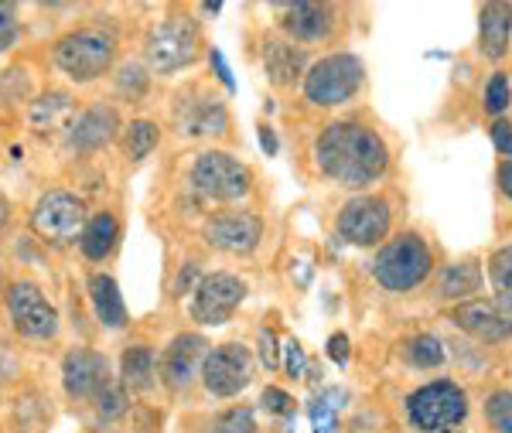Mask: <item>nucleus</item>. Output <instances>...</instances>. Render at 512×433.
<instances>
[{
	"label": "nucleus",
	"mask_w": 512,
	"mask_h": 433,
	"mask_svg": "<svg viewBox=\"0 0 512 433\" xmlns=\"http://www.w3.org/2000/svg\"><path fill=\"white\" fill-rule=\"evenodd\" d=\"M489 280L499 301H512V243L495 249L489 260Z\"/></svg>",
	"instance_id": "nucleus-29"
},
{
	"label": "nucleus",
	"mask_w": 512,
	"mask_h": 433,
	"mask_svg": "<svg viewBox=\"0 0 512 433\" xmlns=\"http://www.w3.org/2000/svg\"><path fill=\"white\" fill-rule=\"evenodd\" d=\"M260 403H263V410H270V413H277V416H291L294 413V399L287 396L284 389H277V386L263 389Z\"/></svg>",
	"instance_id": "nucleus-35"
},
{
	"label": "nucleus",
	"mask_w": 512,
	"mask_h": 433,
	"mask_svg": "<svg viewBox=\"0 0 512 433\" xmlns=\"http://www.w3.org/2000/svg\"><path fill=\"white\" fill-rule=\"evenodd\" d=\"M209 433H256V416L250 406H233L209 423Z\"/></svg>",
	"instance_id": "nucleus-30"
},
{
	"label": "nucleus",
	"mask_w": 512,
	"mask_h": 433,
	"mask_svg": "<svg viewBox=\"0 0 512 433\" xmlns=\"http://www.w3.org/2000/svg\"><path fill=\"white\" fill-rule=\"evenodd\" d=\"M69 110H72V103H69V96H65V93H52V96L38 99V103L31 106V127L45 130V123L52 127V123L59 120L62 113H69Z\"/></svg>",
	"instance_id": "nucleus-32"
},
{
	"label": "nucleus",
	"mask_w": 512,
	"mask_h": 433,
	"mask_svg": "<svg viewBox=\"0 0 512 433\" xmlns=\"http://www.w3.org/2000/svg\"><path fill=\"white\" fill-rule=\"evenodd\" d=\"M198 28L188 18H164L161 24H154L151 35L144 41V55L147 65L161 76L181 72L198 58Z\"/></svg>",
	"instance_id": "nucleus-8"
},
{
	"label": "nucleus",
	"mask_w": 512,
	"mask_h": 433,
	"mask_svg": "<svg viewBox=\"0 0 512 433\" xmlns=\"http://www.w3.org/2000/svg\"><path fill=\"white\" fill-rule=\"evenodd\" d=\"M260 362L267 365V372H274L280 365V348H277V335L270 328L260 331Z\"/></svg>",
	"instance_id": "nucleus-39"
},
{
	"label": "nucleus",
	"mask_w": 512,
	"mask_h": 433,
	"mask_svg": "<svg viewBox=\"0 0 512 433\" xmlns=\"http://www.w3.org/2000/svg\"><path fill=\"white\" fill-rule=\"evenodd\" d=\"M117 58V41L103 28H76L55 41V65L72 82H93L106 76Z\"/></svg>",
	"instance_id": "nucleus-2"
},
{
	"label": "nucleus",
	"mask_w": 512,
	"mask_h": 433,
	"mask_svg": "<svg viewBox=\"0 0 512 433\" xmlns=\"http://www.w3.org/2000/svg\"><path fill=\"white\" fill-rule=\"evenodd\" d=\"M260 239L263 219L256 212H246V208H226V212H216L205 222V243L212 249H222V253L246 256L260 246Z\"/></svg>",
	"instance_id": "nucleus-13"
},
{
	"label": "nucleus",
	"mask_w": 512,
	"mask_h": 433,
	"mask_svg": "<svg viewBox=\"0 0 512 433\" xmlns=\"http://www.w3.org/2000/svg\"><path fill=\"white\" fill-rule=\"evenodd\" d=\"M332 7L328 4H291L284 14V31L297 41H321L332 35Z\"/></svg>",
	"instance_id": "nucleus-21"
},
{
	"label": "nucleus",
	"mask_w": 512,
	"mask_h": 433,
	"mask_svg": "<svg viewBox=\"0 0 512 433\" xmlns=\"http://www.w3.org/2000/svg\"><path fill=\"white\" fill-rule=\"evenodd\" d=\"M62 386L72 399H96L110 386V362L93 348H72L62 358Z\"/></svg>",
	"instance_id": "nucleus-15"
},
{
	"label": "nucleus",
	"mask_w": 512,
	"mask_h": 433,
	"mask_svg": "<svg viewBox=\"0 0 512 433\" xmlns=\"http://www.w3.org/2000/svg\"><path fill=\"white\" fill-rule=\"evenodd\" d=\"M96 410H99V416H103V420H110V416L123 413V389L110 382V386H106L103 393L96 396Z\"/></svg>",
	"instance_id": "nucleus-37"
},
{
	"label": "nucleus",
	"mask_w": 512,
	"mask_h": 433,
	"mask_svg": "<svg viewBox=\"0 0 512 433\" xmlns=\"http://www.w3.org/2000/svg\"><path fill=\"white\" fill-rule=\"evenodd\" d=\"M260 147H263V151H267L270 157L277 154V133H274V127H267V123L260 127Z\"/></svg>",
	"instance_id": "nucleus-44"
},
{
	"label": "nucleus",
	"mask_w": 512,
	"mask_h": 433,
	"mask_svg": "<svg viewBox=\"0 0 512 433\" xmlns=\"http://www.w3.org/2000/svg\"><path fill=\"white\" fill-rule=\"evenodd\" d=\"M178 130L185 137H222L229 127V113L226 103L216 96H192L181 99V106L175 110Z\"/></svg>",
	"instance_id": "nucleus-16"
},
{
	"label": "nucleus",
	"mask_w": 512,
	"mask_h": 433,
	"mask_svg": "<svg viewBox=\"0 0 512 433\" xmlns=\"http://www.w3.org/2000/svg\"><path fill=\"white\" fill-rule=\"evenodd\" d=\"M492 144H495V151L506 154L509 161H512V127H509L506 120H495L492 123Z\"/></svg>",
	"instance_id": "nucleus-40"
},
{
	"label": "nucleus",
	"mask_w": 512,
	"mask_h": 433,
	"mask_svg": "<svg viewBox=\"0 0 512 433\" xmlns=\"http://www.w3.org/2000/svg\"><path fill=\"white\" fill-rule=\"evenodd\" d=\"M506 106H509V79H506V72H495L489 79V86H485V110L492 116H499V113H506Z\"/></svg>",
	"instance_id": "nucleus-33"
},
{
	"label": "nucleus",
	"mask_w": 512,
	"mask_h": 433,
	"mask_svg": "<svg viewBox=\"0 0 512 433\" xmlns=\"http://www.w3.org/2000/svg\"><path fill=\"white\" fill-rule=\"evenodd\" d=\"M345 406V393L342 389H328L321 393L315 403H311V423H315L318 433H332L338 430V410Z\"/></svg>",
	"instance_id": "nucleus-28"
},
{
	"label": "nucleus",
	"mask_w": 512,
	"mask_h": 433,
	"mask_svg": "<svg viewBox=\"0 0 512 433\" xmlns=\"http://www.w3.org/2000/svg\"><path fill=\"white\" fill-rule=\"evenodd\" d=\"M209 62H212V69H216V76H219L222 86H226V89H236L233 72H229V65H226V58H222L219 48H212V52H209Z\"/></svg>",
	"instance_id": "nucleus-42"
},
{
	"label": "nucleus",
	"mask_w": 512,
	"mask_h": 433,
	"mask_svg": "<svg viewBox=\"0 0 512 433\" xmlns=\"http://www.w3.org/2000/svg\"><path fill=\"white\" fill-rule=\"evenodd\" d=\"M390 219L393 215H390L386 198L362 195L338 208L335 229H338V236L352 246H376V243H383L386 232H390Z\"/></svg>",
	"instance_id": "nucleus-11"
},
{
	"label": "nucleus",
	"mask_w": 512,
	"mask_h": 433,
	"mask_svg": "<svg viewBox=\"0 0 512 433\" xmlns=\"http://www.w3.org/2000/svg\"><path fill=\"white\" fill-rule=\"evenodd\" d=\"M328 355H332V362L335 365H349V335H342V331H338V335H332L328 338Z\"/></svg>",
	"instance_id": "nucleus-41"
},
{
	"label": "nucleus",
	"mask_w": 512,
	"mask_h": 433,
	"mask_svg": "<svg viewBox=\"0 0 512 433\" xmlns=\"http://www.w3.org/2000/svg\"><path fill=\"white\" fill-rule=\"evenodd\" d=\"M403 358H407L410 365H417V369H437V365L444 362V341L437 335H417L407 341Z\"/></svg>",
	"instance_id": "nucleus-27"
},
{
	"label": "nucleus",
	"mask_w": 512,
	"mask_h": 433,
	"mask_svg": "<svg viewBox=\"0 0 512 433\" xmlns=\"http://www.w3.org/2000/svg\"><path fill=\"white\" fill-rule=\"evenodd\" d=\"M161 140V130L158 123L151 120H134L123 133V154L130 157V161H144V157H151V151L158 147Z\"/></svg>",
	"instance_id": "nucleus-26"
},
{
	"label": "nucleus",
	"mask_w": 512,
	"mask_h": 433,
	"mask_svg": "<svg viewBox=\"0 0 512 433\" xmlns=\"http://www.w3.org/2000/svg\"><path fill=\"white\" fill-rule=\"evenodd\" d=\"M431 266H434L431 246L420 236H414V232H407V236H396L379 249L373 273L386 290L403 294V290H414L417 283L431 277Z\"/></svg>",
	"instance_id": "nucleus-4"
},
{
	"label": "nucleus",
	"mask_w": 512,
	"mask_h": 433,
	"mask_svg": "<svg viewBox=\"0 0 512 433\" xmlns=\"http://www.w3.org/2000/svg\"><path fill=\"white\" fill-rule=\"evenodd\" d=\"M192 185L198 195L212 198V202H239L250 195L253 174L243 161H236L226 151H205L192 164Z\"/></svg>",
	"instance_id": "nucleus-7"
},
{
	"label": "nucleus",
	"mask_w": 512,
	"mask_h": 433,
	"mask_svg": "<svg viewBox=\"0 0 512 433\" xmlns=\"http://www.w3.org/2000/svg\"><path fill=\"white\" fill-rule=\"evenodd\" d=\"M21 28H18V11H14V4H0V52H7V48L18 41Z\"/></svg>",
	"instance_id": "nucleus-34"
},
{
	"label": "nucleus",
	"mask_w": 512,
	"mask_h": 433,
	"mask_svg": "<svg viewBox=\"0 0 512 433\" xmlns=\"http://www.w3.org/2000/svg\"><path fill=\"white\" fill-rule=\"evenodd\" d=\"M246 301V283L233 273H209L192 294V318L198 324H226L236 314V307Z\"/></svg>",
	"instance_id": "nucleus-12"
},
{
	"label": "nucleus",
	"mask_w": 512,
	"mask_h": 433,
	"mask_svg": "<svg viewBox=\"0 0 512 433\" xmlns=\"http://www.w3.org/2000/svg\"><path fill=\"white\" fill-rule=\"evenodd\" d=\"M120 130V116L113 106H89L86 113H79V120L72 123L69 130V144L76 147V151H99V147L113 144V137H117Z\"/></svg>",
	"instance_id": "nucleus-18"
},
{
	"label": "nucleus",
	"mask_w": 512,
	"mask_h": 433,
	"mask_svg": "<svg viewBox=\"0 0 512 433\" xmlns=\"http://www.w3.org/2000/svg\"><path fill=\"white\" fill-rule=\"evenodd\" d=\"M485 420L492 423L495 433H512V393L509 389H495L485 399Z\"/></svg>",
	"instance_id": "nucleus-31"
},
{
	"label": "nucleus",
	"mask_w": 512,
	"mask_h": 433,
	"mask_svg": "<svg viewBox=\"0 0 512 433\" xmlns=\"http://www.w3.org/2000/svg\"><path fill=\"white\" fill-rule=\"evenodd\" d=\"M209 341L202 335H178L175 341L168 345V352L161 358V372H164V382H168L171 389H185L188 382L195 379V369L198 362H205V355H209Z\"/></svg>",
	"instance_id": "nucleus-17"
},
{
	"label": "nucleus",
	"mask_w": 512,
	"mask_h": 433,
	"mask_svg": "<svg viewBox=\"0 0 512 433\" xmlns=\"http://www.w3.org/2000/svg\"><path fill=\"white\" fill-rule=\"evenodd\" d=\"M0 283H4V266H0Z\"/></svg>",
	"instance_id": "nucleus-46"
},
{
	"label": "nucleus",
	"mask_w": 512,
	"mask_h": 433,
	"mask_svg": "<svg viewBox=\"0 0 512 433\" xmlns=\"http://www.w3.org/2000/svg\"><path fill=\"white\" fill-rule=\"evenodd\" d=\"M117 239H120V222L113 219L110 212H96V215H89L86 229H82L79 249H82V256H86V260L103 263L106 256L117 249Z\"/></svg>",
	"instance_id": "nucleus-23"
},
{
	"label": "nucleus",
	"mask_w": 512,
	"mask_h": 433,
	"mask_svg": "<svg viewBox=\"0 0 512 433\" xmlns=\"http://www.w3.org/2000/svg\"><path fill=\"white\" fill-rule=\"evenodd\" d=\"M437 290H441V297H472L482 290V270H478L475 263H451L444 266L441 273V283H437Z\"/></svg>",
	"instance_id": "nucleus-25"
},
{
	"label": "nucleus",
	"mask_w": 512,
	"mask_h": 433,
	"mask_svg": "<svg viewBox=\"0 0 512 433\" xmlns=\"http://www.w3.org/2000/svg\"><path fill=\"white\" fill-rule=\"evenodd\" d=\"M86 290H89V304H93V314L99 318L103 328H123V324H127L123 294H120L117 280H113L110 273H89Z\"/></svg>",
	"instance_id": "nucleus-22"
},
{
	"label": "nucleus",
	"mask_w": 512,
	"mask_h": 433,
	"mask_svg": "<svg viewBox=\"0 0 512 433\" xmlns=\"http://www.w3.org/2000/svg\"><path fill=\"white\" fill-rule=\"evenodd\" d=\"M154 372H158V358L147 345H134L127 348L120 358V376L130 389H147L154 382Z\"/></svg>",
	"instance_id": "nucleus-24"
},
{
	"label": "nucleus",
	"mask_w": 512,
	"mask_h": 433,
	"mask_svg": "<svg viewBox=\"0 0 512 433\" xmlns=\"http://www.w3.org/2000/svg\"><path fill=\"white\" fill-rule=\"evenodd\" d=\"M284 365H287V376L291 379H301L308 372V358H304V348L301 341H284Z\"/></svg>",
	"instance_id": "nucleus-36"
},
{
	"label": "nucleus",
	"mask_w": 512,
	"mask_h": 433,
	"mask_svg": "<svg viewBox=\"0 0 512 433\" xmlns=\"http://www.w3.org/2000/svg\"><path fill=\"white\" fill-rule=\"evenodd\" d=\"M7 219H11V202H7V198L0 195V229L7 226Z\"/></svg>",
	"instance_id": "nucleus-45"
},
{
	"label": "nucleus",
	"mask_w": 512,
	"mask_h": 433,
	"mask_svg": "<svg viewBox=\"0 0 512 433\" xmlns=\"http://www.w3.org/2000/svg\"><path fill=\"white\" fill-rule=\"evenodd\" d=\"M407 416L420 433H454L468 416V393L451 379H437L407 396Z\"/></svg>",
	"instance_id": "nucleus-3"
},
{
	"label": "nucleus",
	"mask_w": 512,
	"mask_h": 433,
	"mask_svg": "<svg viewBox=\"0 0 512 433\" xmlns=\"http://www.w3.org/2000/svg\"><path fill=\"white\" fill-rule=\"evenodd\" d=\"M147 89V76L140 65H123L120 72V93H130V96H140Z\"/></svg>",
	"instance_id": "nucleus-38"
},
{
	"label": "nucleus",
	"mask_w": 512,
	"mask_h": 433,
	"mask_svg": "<svg viewBox=\"0 0 512 433\" xmlns=\"http://www.w3.org/2000/svg\"><path fill=\"white\" fill-rule=\"evenodd\" d=\"M366 69L355 55H328L315 62L304 76V96L315 106H342L362 89Z\"/></svg>",
	"instance_id": "nucleus-6"
},
{
	"label": "nucleus",
	"mask_w": 512,
	"mask_h": 433,
	"mask_svg": "<svg viewBox=\"0 0 512 433\" xmlns=\"http://www.w3.org/2000/svg\"><path fill=\"white\" fill-rule=\"evenodd\" d=\"M7 314L24 338L48 341L59 335V307L48 301L35 280H14L7 287Z\"/></svg>",
	"instance_id": "nucleus-9"
},
{
	"label": "nucleus",
	"mask_w": 512,
	"mask_h": 433,
	"mask_svg": "<svg viewBox=\"0 0 512 433\" xmlns=\"http://www.w3.org/2000/svg\"><path fill=\"white\" fill-rule=\"evenodd\" d=\"M89 215H86V202L72 191H45L38 198V205L31 208V229H35L38 239L52 246H69L79 243L82 229H86Z\"/></svg>",
	"instance_id": "nucleus-5"
},
{
	"label": "nucleus",
	"mask_w": 512,
	"mask_h": 433,
	"mask_svg": "<svg viewBox=\"0 0 512 433\" xmlns=\"http://www.w3.org/2000/svg\"><path fill=\"white\" fill-rule=\"evenodd\" d=\"M315 157L321 174L345 188H366L390 168V151L376 130L362 123H332L321 130Z\"/></svg>",
	"instance_id": "nucleus-1"
},
{
	"label": "nucleus",
	"mask_w": 512,
	"mask_h": 433,
	"mask_svg": "<svg viewBox=\"0 0 512 433\" xmlns=\"http://www.w3.org/2000/svg\"><path fill=\"white\" fill-rule=\"evenodd\" d=\"M304 65H308V58H304L301 48H294L291 41H267V45H263V72H267V79L280 89H291L297 79L308 76Z\"/></svg>",
	"instance_id": "nucleus-19"
},
{
	"label": "nucleus",
	"mask_w": 512,
	"mask_h": 433,
	"mask_svg": "<svg viewBox=\"0 0 512 433\" xmlns=\"http://www.w3.org/2000/svg\"><path fill=\"white\" fill-rule=\"evenodd\" d=\"M509 38H512V7L485 4L482 14H478V45H482V55L499 62L509 48Z\"/></svg>",
	"instance_id": "nucleus-20"
},
{
	"label": "nucleus",
	"mask_w": 512,
	"mask_h": 433,
	"mask_svg": "<svg viewBox=\"0 0 512 433\" xmlns=\"http://www.w3.org/2000/svg\"><path fill=\"white\" fill-rule=\"evenodd\" d=\"M451 321L478 341H506L512 335V301H468L454 307Z\"/></svg>",
	"instance_id": "nucleus-14"
},
{
	"label": "nucleus",
	"mask_w": 512,
	"mask_h": 433,
	"mask_svg": "<svg viewBox=\"0 0 512 433\" xmlns=\"http://www.w3.org/2000/svg\"><path fill=\"white\" fill-rule=\"evenodd\" d=\"M499 188H502V195L512 202V161H502L499 164Z\"/></svg>",
	"instance_id": "nucleus-43"
},
{
	"label": "nucleus",
	"mask_w": 512,
	"mask_h": 433,
	"mask_svg": "<svg viewBox=\"0 0 512 433\" xmlns=\"http://www.w3.org/2000/svg\"><path fill=\"white\" fill-rule=\"evenodd\" d=\"M253 379V355L239 341H226V345L212 348L202 362V382L212 396L229 399L239 396Z\"/></svg>",
	"instance_id": "nucleus-10"
}]
</instances>
